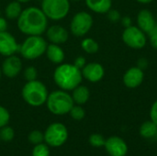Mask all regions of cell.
Returning <instances> with one entry per match:
<instances>
[{
	"instance_id": "obj_1",
	"label": "cell",
	"mask_w": 157,
	"mask_h": 156,
	"mask_svg": "<svg viewBox=\"0 0 157 156\" xmlns=\"http://www.w3.org/2000/svg\"><path fill=\"white\" fill-rule=\"evenodd\" d=\"M47 18L41 8L30 6L22 10L17 17V28L26 35L40 36L47 29Z\"/></svg>"
},
{
	"instance_id": "obj_2",
	"label": "cell",
	"mask_w": 157,
	"mask_h": 156,
	"mask_svg": "<svg viewBox=\"0 0 157 156\" xmlns=\"http://www.w3.org/2000/svg\"><path fill=\"white\" fill-rule=\"evenodd\" d=\"M82 73L80 69L71 63L59 65L53 74L55 84L63 90L70 91L75 89L82 82Z\"/></svg>"
},
{
	"instance_id": "obj_3",
	"label": "cell",
	"mask_w": 157,
	"mask_h": 156,
	"mask_svg": "<svg viewBox=\"0 0 157 156\" xmlns=\"http://www.w3.org/2000/svg\"><path fill=\"white\" fill-rule=\"evenodd\" d=\"M48 95L45 85L38 80L27 82L22 88V97L24 100L32 107L43 105L47 100Z\"/></svg>"
},
{
	"instance_id": "obj_4",
	"label": "cell",
	"mask_w": 157,
	"mask_h": 156,
	"mask_svg": "<svg viewBox=\"0 0 157 156\" xmlns=\"http://www.w3.org/2000/svg\"><path fill=\"white\" fill-rule=\"evenodd\" d=\"M46 103L48 109L54 115H64L69 113L74 107L73 97L63 89L49 94Z\"/></svg>"
},
{
	"instance_id": "obj_5",
	"label": "cell",
	"mask_w": 157,
	"mask_h": 156,
	"mask_svg": "<svg viewBox=\"0 0 157 156\" xmlns=\"http://www.w3.org/2000/svg\"><path fill=\"white\" fill-rule=\"evenodd\" d=\"M47 45V42L41 36H29L20 45L19 52L23 58L34 60L46 51Z\"/></svg>"
},
{
	"instance_id": "obj_6",
	"label": "cell",
	"mask_w": 157,
	"mask_h": 156,
	"mask_svg": "<svg viewBox=\"0 0 157 156\" xmlns=\"http://www.w3.org/2000/svg\"><path fill=\"white\" fill-rule=\"evenodd\" d=\"M41 10L48 18L60 20L68 14L70 3L69 0H42Z\"/></svg>"
},
{
	"instance_id": "obj_7",
	"label": "cell",
	"mask_w": 157,
	"mask_h": 156,
	"mask_svg": "<svg viewBox=\"0 0 157 156\" xmlns=\"http://www.w3.org/2000/svg\"><path fill=\"white\" fill-rule=\"evenodd\" d=\"M68 138L66 127L62 123L51 124L44 134V140L52 147H59L63 145Z\"/></svg>"
},
{
	"instance_id": "obj_8",
	"label": "cell",
	"mask_w": 157,
	"mask_h": 156,
	"mask_svg": "<svg viewBox=\"0 0 157 156\" xmlns=\"http://www.w3.org/2000/svg\"><path fill=\"white\" fill-rule=\"evenodd\" d=\"M93 25V18L87 12L82 11L76 13L72 18L70 24L71 32L76 37L85 36Z\"/></svg>"
},
{
	"instance_id": "obj_9",
	"label": "cell",
	"mask_w": 157,
	"mask_h": 156,
	"mask_svg": "<svg viewBox=\"0 0 157 156\" xmlns=\"http://www.w3.org/2000/svg\"><path fill=\"white\" fill-rule=\"evenodd\" d=\"M122 40L126 45L133 49H142L146 44L144 32L137 27L130 26L122 33Z\"/></svg>"
},
{
	"instance_id": "obj_10",
	"label": "cell",
	"mask_w": 157,
	"mask_h": 156,
	"mask_svg": "<svg viewBox=\"0 0 157 156\" xmlns=\"http://www.w3.org/2000/svg\"><path fill=\"white\" fill-rule=\"evenodd\" d=\"M20 45L17 42L14 36L7 31L0 32V54L4 56L14 55L19 51Z\"/></svg>"
},
{
	"instance_id": "obj_11",
	"label": "cell",
	"mask_w": 157,
	"mask_h": 156,
	"mask_svg": "<svg viewBox=\"0 0 157 156\" xmlns=\"http://www.w3.org/2000/svg\"><path fill=\"white\" fill-rule=\"evenodd\" d=\"M105 148L110 156H125L128 152L126 143L118 136H111L105 142Z\"/></svg>"
},
{
	"instance_id": "obj_12",
	"label": "cell",
	"mask_w": 157,
	"mask_h": 156,
	"mask_svg": "<svg viewBox=\"0 0 157 156\" xmlns=\"http://www.w3.org/2000/svg\"><path fill=\"white\" fill-rule=\"evenodd\" d=\"M21 68H22L21 60L16 55L7 56L2 64L3 74L9 78L16 77L20 73Z\"/></svg>"
},
{
	"instance_id": "obj_13",
	"label": "cell",
	"mask_w": 157,
	"mask_h": 156,
	"mask_svg": "<svg viewBox=\"0 0 157 156\" xmlns=\"http://www.w3.org/2000/svg\"><path fill=\"white\" fill-rule=\"evenodd\" d=\"M82 75L92 83L98 82L104 76V68L98 63L86 64L82 70Z\"/></svg>"
},
{
	"instance_id": "obj_14",
	"label": "cell",
	"mask_w": 157,
	"mask_h": 156,
	"mask_svg": "<svg viewBox=\"0 0 157 156\" xmlns=\"http://www.w3.org/2000/svg\"><path fill=\"white\" fill-rule=\"evenodd\" d=\"M144 76V72L141 68L132 67L129 69L123 76L124 85L129 88H135L142 84Z\"/></svg>"
},
{
	"instance_id": "obj_15",
	"label": "cell",
	"mask_w": 157,
	"mask_h": 156,
	"mask_svg": "<svg viewBox=\"0 0 157 156\" xmlns=\"http://www.w3.org/2000/svg\"><path fill=\"white\" fill-rule=\"evenodd\" d=\"M47 38L54 44L64 43L68 40V31L62 26L53 25L47 29Z\"/></svg>"
},
{
	"instance_id": "obj_16",
	"label": "cell",
	"mask_w": 157,
	"mask_h": 156,
	"mask_svg": "<svg viewBox=\"0 0 157 156\" xmlns=\"http://www.w3.org/2000/svg\"><path fill=\"white\" fill-rule=\"evenodd\" d=\"M137 22L139 29L145 33H149L150 31H152L155 26L156 25L153 14L146 9L141 10L139 12L137 17Z\"/></svg>"
},
{
	"instance_id": "obj_17",
	"label": "cell",
	"mask_w": 157,
	"mask_h": 156,
	"mask_svg": "<svg viewBox=\"0 0 157 156\" xmlns=\"http://www.w3.org/2000/svg\"><path fill=\"white\" fill-rule=\"evenodd\" d=\"M45 52L48 59L53 63H62L64 60V52L58 44L51 43L47 45Z\"/></svg>"
},
{
	"instance_id": "obj_18",
	"label": "cell",
	"mask_w": 157,
	"mask_h": 156,
	"mask_svg": "<svg viewBox=\"0 0 157 156\" xmlns=\"http://www.w3.org/2000/svg\"><path fill=\"white\" fill-rule=\"evenodd\" d=\"M86 4L89 9L96 13H107L110 10L111 0H86Z\"/></svg>"
},
{
	"instance_id": "obj_19",
	"label": "cell",
	"mask_w": 157,
	"mask_h": 156,
	"mask_svg": "<svg viewBox=\"0 0 157 156\" xmlns=\"http://www.w3.org/2000/svg\"><path fill=\"white\" fill-rule=\"evenodd\" d=\"M90 93L86 86H78L75 89H73V100L78 105H83L87 102L89 98Z\"/></svg>"
},
{
	"instance_id": "obj_20",
	"label": "cell",
	"mask_w": 157,
	"mask_h": 156,
	"mask_svg": "<svg viewBox=\"0 0 157 156\" xmlns=\"http://www.w3.org/2000/svg\"><path fill=\"white\" fill-rule=\"evenodd\" d=\"M140 134L145 139H152L157 135V125L154 121H145L140 128Z\"/></svg>"
},
{
	"instance_id": "obj_21",
	"label": "cell",
	"mask_w": 157,
	"mask_h": 156,
	"mask_svg": "<svg viewBox=\"0 0 157 156\" xmlns=\"http://www.w3.org/2000/svg\"><path fill=\"white\" fill-rule=\"evenodd\" d=\"M22 12L21 5L17 1H13L9 3L5 9V14L6 17L9 19H15L19 17V15Z\"/></svg>"
},
{
	"instance_id": "obj_22",
	"label": "cell",
	"mask_w": 157,
	"mask_h": 156,
	"mask_svg": "<svg viewBox=\"0 0 157 156\" xmlns=\"http://www.w3.org/2000/svg\"><path fill=\"white\" fill-rule=\"evenodd\" d=\"M81 47L82 49L87 52V53H96L98 51V44L96 40H94L93 39L87 38L82 40L81 42Z\"/></svg>"
},
{
	"instance_id": "obj_23",
	"label": "cell",
	"mask_w": 157,
	"mask_h": 156,
	"mask_svg": "<svg viewBox=\"0 0 157 156\" xmlns=\"http://www.w3.org/2000/svg\"><path fill=\"white\" fill-rule=\"evenodd\" d=\"M14 135H15V132L11 127H8L6 125L2 127L0 131V139H2L5 142H10L11 140H13Z\"/></svg>"
},
{
	"instance_id": "obj_24",
	"label": "cell",
	"mask_w": 157,
	"mask_h": 156,
	"mask_svg": "<svg viewBox=\"0 0 157 156\" xmlns=\"http://www.w3.org/2000/svg\"><path fill=\"white\" fill-rule=\"evenodd\" d=\"M32 156H50V150L46 144H37L32 151Z\"/></svg>"
},
{
	"instance_id": "obj_25",
	"label": "cell",
	"mask_w": 157,
	"mask_h": 156,
	"mask_svg": "<svg viewBox=\"0 0 157 156\" xmlns=\"http://www.w3.org/2000/svg\"><path fill=\"white\" fill-rule=\"evenodd\" d=\"M70 115L71 117L75 120H81L85 118L86 112L84 110V108L80 106H74L71 110H70Z\"/></svg>"
},
{
	"instance_id": "obj_26",
	"label": "cell",
	"mask_w": 157,
	"mask_h": 156,
	"mask_svg": "<svg viewBox=\"0 0 157 156\" xmlns=\"http://www.w3.org/2000/svg\"><path fill=\"white\" fill-rule=\"evenodd\" d=\"M29 141L35 145L42 143L44 141V135L40 131H33L29 135Z\"/></svg>"
},
{
	"instance_id": "obj_27",
	"label": "cell",
	"mask_w": 157,
	"mask_h": 156,
	"mask_svg": "<svg viewBox=\"0 0 157 156\" xmlns=\"http://www.w3.org/2000/svg\"><path fill=\"white\" fill-rule=\"evenodd\" d=\"M105 139L102 135L95 133L89 137V143L94 147H102L105 145Z\"/></svg>"
},
{
	"instance_id": "obj_28",
	"label": "cell",
	"mask_w": 157,
	"mask_h": 156,
	"mask_svg": "<svg viewBox=\"0 0 157 156\" xmlns=\"http://www.w3.org/2000/svg\"><path fill=\"white\" fill-rule=\"evenodd\" d=\"M37 75H38V72H37L36 68L33 66H29L24 71V77L28 82L36 80Z\"/></svg>"
},
{
	"instance_id": "obj_29",
	"label": "cell",
	"mask_w": 157,
	"mask_h": 156,
	"mask_svg": "<svg viewBox=\"0 0 157 156\" xmlns=\"http://www.w3.org/2000/svg\"><path fill=\"white\" fill-rule=\"evenodd\" d=\"M9 119H10V115L7 109L0 106V128L6 126L8 123Z\"/></svg>"
},
{
	"instance_id": "obj_30",
	"label": "cell",
	"mask_w": 157,
	"mask_h": 156,
	"mask_svg": "<svg viewBox=\"0 0 157 156\" xmlns=\"http://www.w3.org/2000/svg\"><path fill=\"white\" fill-rule=\"evenodd\" d=\"M148 34H149V37H150V40H151L152 46L155 49H157V24L155 26L153 30L150 31Z\"/></svg>"
},
{
	"instance_id": "obj_31",
	"label": "cell",
	"mask_w": 157,
	"mask_h": 156,
	"mask_svg": "<svg viewBox=\"0 0 157 156\" xmlns=\"http://www.w3.org/2000/svg\"><path fill=\"white\" fill-rule=\"evenodd\" d=\"M150 117H151V120L154 121L157 125V100L153 104V106L151 108Z\"/></svg>"
},
{
	"instance_id": "obj_32",
	"label": "cell",
	"mask_w": 157,
	"mask_h": 156,
	"mask_svg": "<svg viewBox=\"0 0 157 156\" xmlns=\"http://www.w3.org/2000/svg\"><path fill=\"white\" fill-rule=\"evenodd\" d=\"M108 17L112 22H116L121 18V15L117 10H109V14H108Z\"/></svg>"
},
{
	"instance_id": "obj_33",
	"label": "cell",
	"mask_w": 157,
	"mask_h": 156,
	"mask_svg": "<svg viewBox=\"0 0 157 156\" xmlns=\"http://www.w3.org/2000/svg\"><path fill=\"white\" fill-rule=\"evenodd\" d=\"M74 65L75 67H77L78 69H83L84 66L86 65V59L82 56H79L77 57L75 60V63H74Z\"/></svg>"
},
{
	"instance_id": "obj_34",
	"label": "cell",
	"mask_w": 157,
	"mask_h": 156,
	"mask_svg": "<svg viewBox=\"0 0 157 156\" xmlns=\"http://www.w3.org/2000/svg\"><path fill=\"white\" fill-rule=\"evenodd\" d=\"M7 29V22L5 18L0 17V32L6 31Z\"/></svg>"
},
{
	"instance_id": "obj_35",
	"label": "cell",
	"mask_w": 157,
	"mask_h": 156,
	"mask_svg": "<svg viewBox=\"0 0 157 156\" xmlns=\"http://www.w3.org/2000/svg\"><path fill=\"white\" fill-rule=\"evenodd\" d=\"M148 65V63L146 61V59H140L139 63H138V67L141 68L142 70L143 69H145Z\"/></svg>"
},
{
	"instance_id": "obj_36",
	"label": "cell",
	"mask_w": 157,
	"mask_h": 156,
	"mask_svg": "<svg viewBox=\"0 0 157 156\" xmlns=\"http://www.w3.org/2000/svg\"><path fill=\"white\" fill-rule=\"evenodd\" d=\"M122 23H123V26H125L126 28L130 27L131 24H132V20L129 17H122Z\"/></svg>"
},
{
	"instance_id": "obj_37",
	"label": "cell",
	"mask_w": 157,
	"mask_h": 156,
	"mask_svg": "<svg viewBox=\"0 0 157 156\" xmlns=\"http://www.w3.org/2000/svg\"><path fill=\"white\" fill-rule=\"evenodd\" d=\"M137 1L140 2V3H142V4H148V3H151L154 0H137Z\"/></svg>"
},
{
	"instance_id": "obj_38",
	"label": "cell",
	"mask_w": 157,
	"mask_h": 156,
	"mask_svg": "<svg viewBox=\"0 0 157 156\" xmlns=\"http://www.w3.org/2000/svg\"><path fill=\"white\" fill-rule=\"evenodd\" d=\"M17 1L19 2V3H27V2H29L30 0H17Z\"/></svg>"
},
{
	"instance_id": "obj_39",
	"label": "cell",
	"mask_w": 157,
	"mask_h": 156,
	"mask_svg": "<svg viewBox=\"0 0 157 156\" xmlns=\"http://www.w3.org/2000/svg\"><path fill=\"white\" fill-rule=\"evenodd\" d=\"M1 73H2V72H1V68H0V77H1Z\"/></svg>"
},
{
	"instance_id": "obj_40",
	"label": "cell",
	"mask_w": 157,
	"mask_h": 156,
	"mask_svg": "<svg viewBox=\"0 0 157 156\" xmlns=\"http://www.w3.org/2000/svg\"><path fill=\"white\" fill-rule=\"evenodd\" d=\"M72 1H80V0H72Z\"/></svg>"
}]
</instances>
